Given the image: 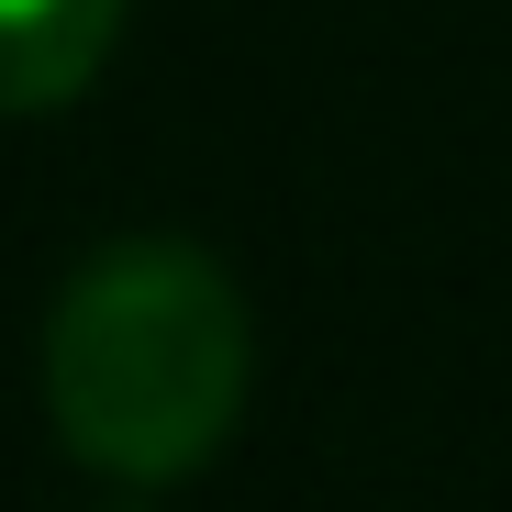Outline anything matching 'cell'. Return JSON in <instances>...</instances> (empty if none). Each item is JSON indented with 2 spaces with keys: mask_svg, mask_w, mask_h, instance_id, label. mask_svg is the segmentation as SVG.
<instances>
[{
  "mask_svg": "<svg viewBox=\"0 0 512 512\" xmlns=\"http://www.w3.org/2000/svg\"><path fill=\"white\" fill-rule=\"evenodd\" d=\"M245 301L201 245H101L45 323V412L112 479H179L234 435Z\"/></svg>",
  "mask_w": 512,
  "mask_h": 512,
  "instance_id": "cell-1",
  "label": "cell"
},
{
  "mask_svg": "<svg viewBox=\"0 0 512 512\" xmlns=\"http://www.w3.org/2000/svg\"><path fill=\"white\" fill-rule=\"evenodd\" d=\"M123 0H0V112H56L101 78Z\"/></svg>",
  "mask_w": 512,
  "mask_h": 512,
  "instance_id": "cell-2",
  "label": "cell"
}]
</instances>
